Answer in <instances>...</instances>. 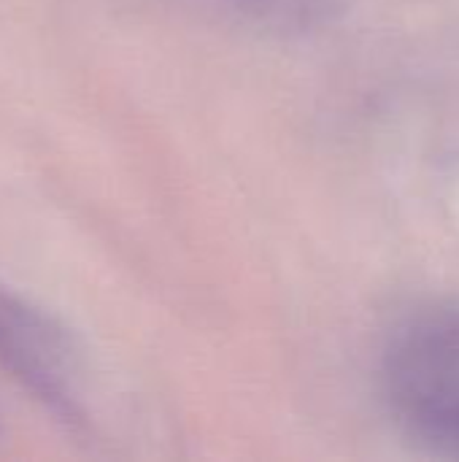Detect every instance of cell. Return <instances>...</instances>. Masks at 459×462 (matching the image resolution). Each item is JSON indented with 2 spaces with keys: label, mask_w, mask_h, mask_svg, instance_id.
<instances>
[{
  "label": "cell",
  "mask_w": 459,
  "mask_h": 462,
  "mask_svg": "<svg viewBox=\"0 0 459 462\" xmlns=\"http://www.w3.org/2000/svg\"><path fill=\"white\" fill-rule=\"evenodd\" d=\"M381 390L414 439L459 457V303L430 306L395 328L381 357Z\"/></svg>",
  "instance_id": "cell-1"
},
{
  "label": "cell",
  "mask_w": 459,
  "mask_h": 462,
  "mask_svg": "<svg viewBox=\"0 0 459 462\" xmlns=\"http://www.w3.org/2000/svg\"><path fill=\"white\" fill-rule=\"evenodd\" d=\"M0 368L62 425H87L76 341L51 314L5 287H0Z\"/></svg>",
  "instance_id": "cell-2"
}]
</instances>
